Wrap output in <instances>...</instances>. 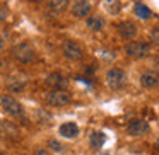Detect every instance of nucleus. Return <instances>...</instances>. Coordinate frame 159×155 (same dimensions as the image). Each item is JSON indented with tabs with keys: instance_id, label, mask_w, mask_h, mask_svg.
<instances>
[{
	"instance_id": "obj_1",
	"label": "nucleus",
	"mask_w": 159,
	"mask_h": 155,
	"mask_svg": "<svg viewBox=\"0 0 159 155\" xmlns=\"http://www.w3.org/2000/svg\"><path fill=\"white\" fill-rule=\"evenodd\" d=\"M152 48L149 43H144V41H130L127 46H125V53H127L130 58H135V60H142V58H147L151 55Z\"/></svg>"
},
{
	"instance_id": "obj_2",
	"label": "nucleus",
	"mask_w": 159,
	"mask_h": 155,
	"mask_svg": "<svg viewBox=\"0 0 159 155\" xmlns=\"http://www.w3.org/2000/svg\"><path fill=\"white\" fill-rule=\"evenodd\" d=\"M12 56L21 63H31L36 58V51L29 43H19L12 48Z\"/></svg>"
},
{
	"instance_id": "obj_3",
	"label": "nucleus",
	"mask_w": 159,
	"mask_h": 155,
	"mask_svg": "<svg viewBox=\"0 0 159 155\" xmlns=\"http://www.w3.org/2000/svg\"><path fill=\"white\" fill-rule=\"evenodd\" d=\"M104 80H106V85L110 87V89L118 90L125 85V82H127V73L121 68H110L106 72Z\"/></svg>"
},
{
	"instance_id": "obj_4",
	"label": "nucleus",
	"mask_w": 159,
	"mask_h": 155,
	"mask_svg": "<svg viewBox=\"0 0 159 155\" xmlns=\"http://www.w3.org/2000/svg\"><path fill=\"white\" fill-rule=\"evenodd\" d=\"M0 106L9 116H21L22 114V106L14 96L11 94H5V96L0 97Z\"/></svg>"
},
{
	"instance_id": "obj_5",
	"label": "nucleus",
	"mask_w": 159,
	"mask_h": 155,
	"mask_svg": "<svg viewBox=\"0 0 159 155\" xmlns=\"http://www.w3.org/2000/svg\"><path fill=\"white\" fill-rule=\"evenodd\" d=\"M62 53H63V56H65L67 60H72V62H79V60L84 56L82 46H80L77 41H72V39L63 43Z\"/></svg>"
},
{
	"instance_id": "obj_6",
	"label": "nucleus",
	"mask_w": 159,
	"mask_h": 155,
	"mask_svg": "<svg viewBox=\"0 0 159 155\" xmlns=\"http://www.w3.org/2000/svg\"><path fill=\"white\" fill-rule=\"evenodd\" d=\"M28 85V79H26L24 73H11V75L5 79V87H7L11 92H22Z\"/></svg>"
},
{
	"instance_id": "obj_7",
	"label": "nucleus",
	"mask_w": 159,
	"mask_h": 155,
	"mask_svg": "<svg viewBox=\"0 0 159 155\" xmlns=\"http://www.w3.org/2000/svg\"><path fill=\"white\" fill-rule=\"evenodd\" d=\"M45 99L50 106L62 107V106H65V104H69L72 97H70V94L67 92V90H50V92H46Z\"/></svg>"
},
{
	"instance_id": "obj_8",
	"label": "nucleus",
	"mask_w": 159,
	"mask_h": 155,
	"mask_svg": "<svg viewBox=\"0 0 159 155\" xmlns=\"http://www.w3.org/2000/svg\"><path fill=\"white\" fill-rule=\"evenodd\" d=\"M149 130H151V126H149V123L145 119H132L128 121L127 124V133L130 135V136H142V135L149 133Z\"/></svg>"
},
{
	"instance_id": "obj_9",
	"label": "nucleus",
	"mask_w": 159,
	"mask_h": 155,
	"mask_svg": "<svg viewBox=\"0 0 159 155\" xmlns=\"http://www.w3.org/2000/svg\"><path fill=\"white\" fill-rule=\"evenodd\" d=\"M45 84H46V85H48L52 90H65L67 85H69V80H67L65 77L62 75V73L53 72V73H50V75L45 79Z\"/></svg>"
},
{
	"instance_id": "obj_10",
	"label": "nucleus",
	"mask_w": 159,
	"mask_h": 155,
	"mask_svg": "<svg viewBox=\"0 0 159 155\" xmlns=\"http://www.w3.org/2000/svg\"><path fill=\"white\" fill-rule=\"evenodd\" d=\"M91 12H93L91 0H75V4L72 5V14L75 17H89Z\"/></svg>"
},
{
	"instance_id": "obj_11",
	"label": "nucleus",
	"mask_w": 159,
	"mask_h": 155,
	"mask_svg": "<svg viewBox=\"0 0 159 155\" xmlns=\"http://www.w3.org/2000/svg\"><path fill=\"white\" fill-rule=\"evenodd\" d=\"M140 85L144 89H154L159 85V72L156 70H145L140 75Z\"/></svg>"
},
{
	"instance_id": "obj_12",
	"label": "nucleus",
	"mask_w": 159,
	"mask_h": 155,
	"mask_svg": "<svg viewBox=\"0 0 159 155\" xmlns=\"http://www.w3.org/2000/svg\"><path fill=\"white\" fill-rule=\"evenodd\" d=\"M0 135L9 138V140H17L21 131H19V128L12 121H2L0 123Z\"/></svg>"
},
{
	"instance_id": "obj_13",
	"label": "nucleus",
	"mask_w": 159,
	"mask_h": 155,
	"mask_svg": "<svg viewBox=\"0 0 159 155\" xmlns=\"http://www.w3.org/2000/svg\"><path fill=\"white\" fill-rule=\"evenodd\" d=\"M118 32H120L121 38L125 39H134L137 36V26L132 21H123L118 24Z\"/></svg>"
},
{
	"instance_id": "obj_14",
	"label": "nucleus",
	"mask_w": 159,
	"mask_h": 155,
	"mask_svg": "<svg viewBox=\"0 0 159 155\" xmlns=\"http://www.w3.org/2000/svg\"><path fill=\"white\" fill-rule=\"evenodd\" d=\"M58 133L63 138H67V140H72V138H75L79 135V126L75 123H63V124H60Z\"/></svg>"
},
{
	"instance_id": "obj_15",
	"label": "nucleus",
	"mask_w": 159,
	"mask_h": 155,
	"mask_svg": "<svg viewBox=\"0 0 159 155\" xmlns=\"http://www.w3.org/2000/svg\"><path fill=\"white\" fill-rule=\"evenodd\" d=\"M86 26L89 31H94V32H99L104 29V19L99 17V15H89V17L86 19Z\"/></svg>"
},
{
	"instance_id": "obj_16",
	"label": "nucleus",
	"mask_w": 159,
	"mask_h": 155,
	"mask_svg": "<svg viewBox=\"0 0 159 155\" xmlns=\"http://www.w3.org/2000/svg\"><path fill=\"white\" fill-rule=\"evenodd\" d=\"M70 0H48V7L52 12H55V14H60V12H63L67 7H69Z\"/></svg>"
},
{
	"instance_id": "obj_17",
	"label": "nucleus",
	"mask_w": 159,
	"mask_h": 155,
	"mask_svg": "<svg viewBox=\"0 0 159 155\" xmlns=\"http://www.w3.org/2000/svg\"><path fill=\"white\" fill-rule=\"evenodd\" d=\"M106 141V135L103 131H93L91 133V147L93 148H101Z\"/></svg>"
},
{
	"instance_id": "obj_18",
	"label": "nucleus",
	"mask_w": 159,
	"mask_h": 155,
	"mask_svg": "<svg viewBox=\"0 0 159 155\" xmlns=\"http://www.w3.org/2000/svg\"><path fill=\"white\" fill-rule=\"evenodd\" d=\"M134 12H135V15L140 17V19H151L152 17L151 9H149L147 5H144V4H139V2L134 5Z\"/></svg>"
},
{
	"instance_id": "obj_19",
	"label": "nucleus",
	"mask_w": 159,
	"mask_h": 155,
	"mask_svg": "<svg viewBox=\"0 0 159 155\" xmlns=\"http://www.w3.org/2000/svg\"><path fill=\"white\" fill-rule=\"evenodd\" d=\"M48 148H50L52 152H55V153H62L65 147H63V145L60 143L58 140H48Z\"/></svg>"
},
{
	"instance_id": "obj_20",
	"label": "nucleus",
	"mask_w": 159,
	"mask_h": 155,
	"mask_svg": "<svg viewBox=\"0 0 159 155\" xmlns=\"http://www.w3.org/2000/svg\"><path fill=\"white\" fill-rule=\"evenodd\" d=\"M36 118L39 119V123H48V121L52 119V116H50L48 113H45L43 109H38V111H36Z\"/></svg>"
},
{
	"instance_id": "obj_21",
	"label": "nucleus",
	"mask_w": 159,
	"mask_h": 155,
	"mask_svg": "<svg viewBox=\"0 0 159 155\" xmlns=\"http://www.w3.org/2000/svg\"><path fill=\"white\" fill-rule=\"evenodd\" d=\"M7 15H9L7 9H0V24H4L7 21Z\"/></svg>"
},
{
	"instance_id": "obj_22",
	"label": "nucleus",
	"mask_w": 159,
	"mask_h": 155,
	"mask_svg": "<svg viewBox=\"0 0 159 155\" xmlns=\"http://www.w3.org/2000/svg\"><path fill=\"white\" fill-rule=\"evenodd\" d=\"M34 155H50V152L46 150V148H36Z\"/></svg>"
},
{
	"instance_id": "obj_23",
	"label": "nucleus",
	"mask_w": 159,
	"mask_h": 155,
	"mask_svg": "<svg viewBox=\"0 0 159 155\" xmlns=\"http://www.w3.org/2000/svg\"><path fill=\"white\" fill-rule=\"evenodd\" d=\"M152 38H154V41L159 45V31H154V32H152Z\"/></svg>"
},
{
	"instance_id": "obj_24",
	"label": "nucleus",
	"mask_w": 159,
	"mask_h": 155,
	"mask_svg": "<svg viewBox=\"0 0 159 155\" xmlns=\"http://www.w3.org/2000/svg\"><path fill=\"white\" fill-rule=\"evenodd\" d=\"M4 46H5V39L2 38V36H0V50L4 48Z\"/></svg>"
},
{
	"instance_id": "obj_25",
	"label": "nucleus",
	"mask_w": 159,
	"mask_h": 155,
	"mask_svg": "<svg viewBox=\"0 0 159 155\" xmlns=\"http://www.w3.org/2000/svg\"><path fill=\"white\" fill-rule=\"evenodd\" d=\"M154 145H156V148H157V150H159V138H157V140H156V143H154Z\"/></svg>"
},
{
	"instance_id": "obj_26",
	"label": "nucleus",
	"mask_w": 159,
	"mask_h": 155,
	"mask_svg": "<svg viewBox=\"0 0 159 155\" xmlns=\"http://www.w3.org/2000/svg\"><path fill=\"white\" fill-rule=\"evenodd\" d=\"M154 63H156V67H159V56L156 58V62H154Z\"/></svg>"
},
{
	"instance_id": "obj_27",
	"label": "nucleus",
	"mask_w": 159,
	"mask_h": 155,
	"mask_svg": "<svg viewBox=\"0 0 159 155\" xmlns=\"http://www.w3.org/2000/svg\"><path fill=\"white\" fill-rule=\"evenodd\" d=\"M29 2H43V0H29Z\"/></svg>"
}]
</instances>
